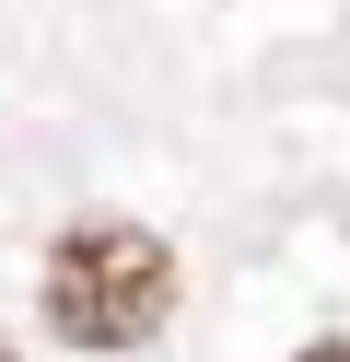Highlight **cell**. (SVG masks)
Wrapping results in <instances>:
<instances>
[{
	"label": "cell",
	"mask_w": 350,
	"mask_h": 362,
	"mask_svg": "<svg viewBox=\"0 0 350 362\" xmlns=\"http://www.w3.org/2000/svg\"><path fill=\"white\" fill-rule=\"evenodd\" d=\"M175 292H187V269H175V245H163L152 222L93 211V222H70V234L47 245L35 304H47V339H59V351H152V339L175 327Z\"/></svg>",
	"instance_id": "6da1fadb"
},
{
	"label": "cell",
	"mask_w": 350,
	"mask_h": 362,
	"mask_svg": "<svg viewBox=\"0 0 350 362\" xmlns=\"http://www.w3.org/2000/svg\"><path fill=\"white\" fill-rule=\"evenodd\" d=\"M292 362H350V327H339V339H303Z\"/></svg>",
	"instance_id": "7a4b0ae2"
}]
</instances>
